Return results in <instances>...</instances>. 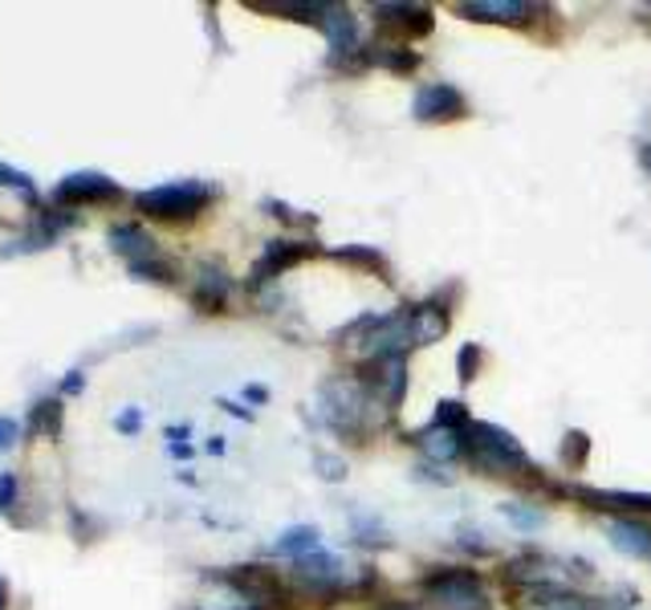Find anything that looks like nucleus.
<instances>
[{"mask_svg":"<svg viewBox=\"0 0 651 610\" xmlns=\"http://www.w3.org/2000/svg\"><path fill=\"white\" fill-rule=\"evenodd\" d=\"M465 456L468 465L485 472V477H538V468H533V460L518 444V436L497 424H468Z\"/></svg>","mask_w":651,"mask_h":610,"instance_id":"1","label":"nucleus"},{"mask_svg":"<svg viewBox=\"0 0 651 610\" xmlns=\"http://www.w3.org/2000/svg\"><path fill=\"white\" fill-rule=\"evenodd\" d=\"M420 590L436 610H489V586L468 566H440L420 578Z\"/></svg>","mask_w":651,"mask_h":610,"instance_id":"2","label":"nucleus"},{"mask_svg":"<svg viewBox=\"0 0 651 610\" xmlns=\"http://www.w3.org/2000/svg\"><path fill=\"white\" fill-rule=\"evenodd\" d=\"M362 391L379 399L387 412H395L403 395H408V359H367L362 362Z\"/></svg>","mask_w":651,"mask_h":610,"instance_id":"3","label":"nucleus"},{"mask_svg":"<svg viewBox=\"0 0 651 610\" xmlns=\"http://www.w3.org/2000/svg\"><path fill=\"white\" fill-rule=\"evenodd\" d=\"M412 115L420 122H453L468 115V98L453 81H427L412 98Z\"/></svg>","mask_w":651,"mask_h":610,"instance_id":"4","label":"nucleus"},{"mask_svg":"<svg viewBox=\"0 0 651 610\" xmlns=\"http://www.w3.org/2000/svg\"><path fill=\"white\" fill-rule=\"evenodd\" d=\"M375 21L395 41L432 33V9H424V4H375Z\"/></svg>","mask_w":651,"mask_h":610,"instance_id":"5","label":"nucleus"},{"mask_svg":"<svg viewBox=\"0 0 651 610\" xmlns=\"http://www.w3.org/2000/svg\"><path fill=\"white\" fill-rule=\"evenodd\" d=\"M607 537L619 554L651 562V521L648 518H611L607 521Z\"/></svg>","mask_w":651,"mask_h":610,"instance_id":"6","label":"nucleus"},{"mask_svg":"<svg viewBox=\"0 0 651 610\" xmlns=\"http://www.w3.org/2000/svg\"><path fill=\"white\" fill-rule=\"evenodd\" d=\"M322 29H326V37H330V50L338 57L343 54H362L367 45L359 37V17L350 13L346 4H326V13H322Z\"/></svg>","mask_w":651,"mask_h":610,"instance_id":"7","label":"nucleus"},{"mask_svg":"<svg viewBox=\"0 0 651 610\" xmlns=\"http://www.w3.org/2000/svg\"><path fill=\"white\" fill-rule=\"evenodd\" d=\"M456 13L468 21H492V25H525L533 4H525V0H468V4H456Z\"/></svg>","mask_w":651,"mask_h":610,"instance_id":"8","label":"nucleus"},{"mask_svg":"<svg viewBox=\"0 0 651 610\" xmlns=\"http://www.w3.org/2000/svg\"><path fill=\"white\" fill-rule=\"evenodd\" d=\"M586 501V509H619L623 518H643L651 513V492H607V489H562Z\"/></svg>","mask_w":651,"mask_h":610,"instance_id":"9","label":"nucleus"},{"mask_svg":"<svg viewBox=\"0 0 651 610\" xmlns=\"http://www.w3.org/2000/svg\"><path fill=\"white\" fill-rule=\"evenodd\" d=\"M297 578L318 595H334V590H343V562L330 554L297 557Z\"/></svg>","mask_w":651,"mask_h":610,"instance_id":"10","label":"nucleus"},{"mask_svg":"<svg viewBox=\"0 0 651 610\" xmlns=\"http://www.w3.org/2000/svg\"><path fill=\"white\" fill-rule=\"evenodd\" d=\"M448 326H453V309L444 302H424L412 309V338L415 346H427V342H440L444 334H448Z\"/></svg>","mask_w":651,"mask_h":610,"instance_id":"11","label":"nucleus"},{"mask_svg":"<svg viewBox=\"0 0 651 610\" xmlns=\"http://www.w3.org/2000/svg\"><path fill=\"white\" fill-rule=\"evenodd\" d=\"M415 444H420L424 456H432L436 465H448V460H460V456H465V432H456V427L432 424L415 436Z\"/></svg>","mask_w":651,"mask_h":610,"instance_id":"12","label":"nucleus"},{"mask_svg":"<svg viewBox=\"0 0 651 610\" xmlns=\"http://www.w3.org/2000/svg\"><path fill=\"white\" fill-rule=\"evenodd\" d=\"M204 204V192L199 187H163V192H151L143 199V208L151 216H187L196 213Z\"/></svg>","mask_w":651,"mask_h":610,"instance_id":"13","label":"nucleus"},{"mask_svg":"<svg viewBox=\"0 0 651 610\" xmlns=\"http://www.w3.org/2000/svg\"><path fill=\"white\" fill-rule=\"evenodd\" d=\"M525 598H530L533 610H598L586 595H574V590H566V582L533 586V590H525Z\"/></svg>","mask_w":651,"mask_h":610,"instance_id":"14","label":"nucleus"},{"mask_svg":"<svg viewBox=\"0 0 651 610\" xmlns=\"http://www.w3.org/2000/svg\"><path fill=\"white\" fill-rule=\"evenodd\" d=\"M306 244H297V240H273L269 244V252H265V261L257 265V277L265 281V273H278V269H285V265H293V261H302L306 257Z\"/></svg>","mask_w":651,"mask_h":610,"instance_id":"15","label":"nucleus"},{"mask_svg":"<svg viewBox=\"0 0 651 610\" xmlns=\"http://www.w3.org/2000/svg\"><path fill=\"white\" fill-rule=\"evenodd\" d=\"M501 513H506V521H509V525H513L518 533H538V530H545V513L538 509V504L506 501V504H501Z\"/></svg>","mask_w":651,"mask_h":610,"instance_id":"16","label":"nucleus"},{"mask_svg":"<svg viewBox=\"0 0 651 610\" xmlns=\"http://www.w3.org/2000/svg\"><path fill=\"white\" fill-rule=\"evenodd\" d=\"M281 554H297V557H310L318 554V530L306 525V530H290L285 533V542H278Z\"/></svg>","mask_w":651,"mask_h":610,"instance_id":"17","label":"nucleus"},{"mask_svg":"<svg viewBox=\"0 0 651 610\" xmlns=\"http://www.w3.org/2000/svg\"><path fill=\"white\" fill-rule=\"evenodd\" d=\"M338 257H343V261H359L362 269H375L379 277H387V273H391L387 257H383V252H375V249H343Z\"/></svg>","mask_w":651,"mask_h":610,"instance_id":"18","label":"nucleus"},{"mask_svg":"<svg viewBox=\"0 0 651 610\" xmlns=\"http://www.w3.org/2000/svg\"><path fill=\"white\" fill-rule=\"evenodd\" d=\"M436 424L440 427H456V432H465L473 420H468V407L465 403H453V399H444L440 403V412H436Z\"/></svg>","mask_w":651,"mask_h":610,"instance_id":"19","label":"nucleus"},{"mask_svg":"<svg viewBox=\"0 0 651 610\" xmlns=\"http://www.w3.org/2000/svg\"><path fill=\"white\" fill-rule=\"evenodd\" d=\"M586 451H590V439L583 432H571V436L562 439V460L571 468H583L586 465Z\"/></svg>","mask_w":651,"mask_h":610,"instance_id":"20","label":"nucleus"},{"mask_svg":"<svg viewBox=\"0 0 651 610\" xmlns=\"http://www.w3.org/2000/svg\"><path fill=\"white\" fill-rule=\"evenodd\" d=\"M480 359H485V355H480V346H477V342H468L465 350H460V379H465V383H473V379H477Z\"/></svg>","mask_w":651,"mask_h":610,"instance_id":"21","label":"nucleus"},{"mask_svg":"<svg viewBox=\"0 0 651 610\" xmlns=\"http://www.w3.org/2000/svg\"><path fill=\"white\" fill-rule=\"evenodd\" d=\"M318 468H322V477L326 480H343L346 477L343 460H330V456H318Z\"/></svg>","mask_w":651,"mask_h":610,"instance_id":"22","label":"nucleus"},{"mask_svg":"<svg viewBox=\"0 0 651 610\" xmlns=\"http://www.w3.org/2000/svg\"><path fill=\"white\" fill-rule=\"evenodd\" d=\"M607 610H639L636 590H623V586H619V590H615V602Z\"/></svg>","mask_w":651,"mask_h":610,"instance_id":"23","label":"nucleus"},{"mask_svg":"<svg viewBox=\"0 0 651 610\" xmlns=\"http://www.w3.org/2000/svg\"><path fill=\"white\" fill-rule=\"evenodd\" d=\"M375 610H424V607H420V602H399L395 598V602H383V607H375Z\"/></svg>","mask_w":651,"mask_h":610,"instance_id":"24","label":"nucleus"},{"mask_svg":"<svg viewBox=\"0 0 651 610\" xmlns=\"http://www.w3.org/2000/svg\"><path fill=\"white\" fill-rule=\"evenodd\" d=\"M639 167H643V172L651 175V143H643V146H639Z\"/></svg>","mask_w":651,"mask_h":610,"instance_id":"25","label":"nucleus"}]
</instances>
